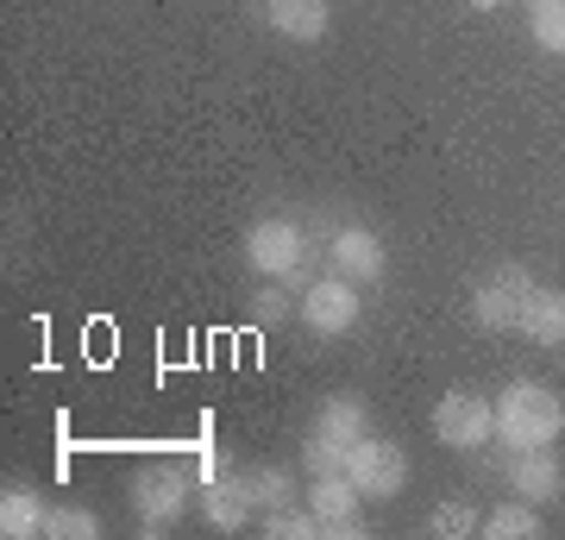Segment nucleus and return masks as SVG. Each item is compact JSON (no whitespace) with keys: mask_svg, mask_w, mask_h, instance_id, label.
Here are the masks:
<instances>
[{"mask_svg":"<svg viewBox=\"0 0 565 540\" xmlns=\"http://www.w3.org/2000/svg\"><path fill=\"white\" fill-rule=\"evenodd\" d=\"M565 434V402L546 390V383H509L497 396V441L509 453H534V446H553Z\"/></svg>","mask_w":565,"mask_h":540,"instance_id":"obj_1","label":"nucleus"},{"mask_svg":"<svg viewBox=\"0 0 565 540\" xmlns=\"http://www.w3.org/2000/svg\"><path fill=\"white\" fill-rule=\"evenodd\" d=\"M371 434V409H364V396H327L321 415H315V427H308V446H302V465L308 478H333V472H345V459H352V446Z\"/></svg>","mask_w":565,"mask_h":540,"instance_id":"obj_2","label":"nucleus"},{"mask_svg":"<svg viewBox=\"0 0 565 540\" xmlns=\"http://www.w3.org/2000/svg\"><path fill=\"white\" fill-rule=\"evenodd\" d=\"M245 264H252L258 277H270V283H296V289H302L308 283V233L296 221L270 214V221H258L252 233H245Z\"/></svg>","mask_w":565,"mask_h":540,"instance_id":"obj_3","label":"nucleus"},{"mask_svg":"<svg viewBox=\"0 0 565 540\" xmlns=\"http://www.w3.org/2000/svg\"><path fill=\"white\" fill-rule=\"evenodd\" d=\"M189 502H195V472H189V465L158 459V465H139V472H132V509H139L145 534L170 528Z\"/></svg>","mask_w":565,"mask_h":540,"instance_id":"obj_4","label":"nucleus"},{"mask_svg":"<svg viewBox=\"0 0 565 540\" xmlns=\"http://www.w3.org/2000/svg\"><path fill=\"white\" fill-rule=\"evenodd\" d=\"M434 441L452 453H478L484 441H497V402H484L478 390H446L434 402Z\"/></svg>","mask_w":565,"mask_h":540,"instance_id":"obj_5","label":"nucleus"},{"mask_svg":"<svg viewBox=\"0 0 565 540\" xmlns=\"http://www.w3.org/2000/svg\"><path fill=\"white\" fill-rule=\"evenodd\" d=\"M302 327L315 333V340H340V333H352L364 315V301H359V283H345V277H327V283H308L302 289Z\"/></svg>","mask_w":565,"mask_h":540,"instance_id":"obj_6","label":"nucleus"},{"mask_svg":"<svg viewBox=\"0 0 565 540\" xmlns=\"http://www.w3.org/2000/svg\"><path fill=\"white\" fill-rule=\"evenodd\" d=\"M527 289H534V277H527L522 264H503V271H490V277L471 289V320H478L484 333H509V327H515V315H522Z\"/></svg>","mask_w":565,"mask_h":540,"instance_id":"obj_7","label":"nucleus"},{"mask_svg":"<svg viewBox=\"0 0 565 540\" xmlns=\"http://www.w3.org/2000/svg\"><path fill=\"white\" fill-rule=\"evenodd\" d=\"M345 478L359 484L364 497H396L408 484V459H403V446L396 441H377V434H364L359 446H352V459H345Z\"/></svg>","mask_w":565,"mask_h":540,"instance_id":"obj_8","label":"nucleus"},{"mask_svg":"<svg viewBox=\"0 0 565 540\" xmlns=\"http://www.w3.org/2000/svg\"><path fill=\"white\" fill-rule=\"evenodd\" d=\"M327 264H333V277H345V283H377L390 258H384V240H377V233H364V226H340Z\"/></svg>","mask_w":565,"mask_h":540,"instance_id":"obj_9","label":"nucleus"},{"mask_svg":"<svg viewBox=\"0 0 565 540\" xmlns=\"http://www.w3.org/2000/svg\"><path fill=\"white\" fill-rule=\"evenodd\" d=\"M202 516L207 528H221V534H239L245 521H252V497H245V472H207L202 484Z\"/></svg>","mask_w":565,"mask_h":540,"instance_id":"obj_10","label":"nucleus"},{"mask_svg":"<svg viewBox=\"0 0 565 540\" xmlns=\"http://www.w3.org/2000/svg\"><path fill=\"white\" fill-rule=\"evenodd\" d=\"M515 333L534 346H565V289H527L522 315H515Z\"/></svg>","mask_w":565,"mask_h":540,"instance_id":"obj_11","label":"nucleus"},{"mask_svg":"<svg viewBox=\"0 0 565 540\" xmlns=\"http://www.w3.org/2000/svg\"><path fill=\"white\" fill-rule=\"evenodd\" d=\"M509 484H515L522 502H553L565 490V465L553 459L546 446H534V453H522V459L509 465Z\"/></svg>","mask_w":565,"mask_h":540,"instance_id":"obj_12","label":"nucleus"},{"mask_svg":"<svg viewBox=\"0 0 565 540\" xmlns=\"http://www.w3.org/2000/svg\"><path fill=\"white\" fill-rule=\"evenodd\" d=\"M264 20L289 44H315V39H327V0H270Z\"/></svg>","mask_w":565,"mask_h":540,"instance_id":"obj_13","label":"nucleus"},{"mask_svg":"<svg viewBox=\"0 0 565 540\" xmlns=\"http://www.w3.org/2000/svg\"><path fill=\"white\" fill-rule=\"evenodd\" d=\"M308 509H315V516H321V528L327 521H345V516H359V502H364V490L352 478H345V472H333V478H315L308 484Z\"/></svg>","mask_w":565,"mask_h":540,"instance_id":"obj_14","label":"nucleus"},{"mask_svg":"<svg viewBox=\"0 0 565 540\" xmlns=\"http://www.w3.org/2000/svg\"><path fill=\"white\" fill-rule=\"evenodd\" d=\"M245 497H252V509H264V516H270V509H289V502H296V478H289L282 465H252V472H245Z\"/></svg>","mask_w":565,"mask_h":540,"instance_id":"obj_15","label":"nucleus"},{"mask_svg":"<svg viewBox=\"0 0 565 540\" xmlns=\"http://www.w3.org/2000/svg\"><path fill=\"white\" fill-rule=\"evenodd\" d=\"M44 516H51V509H44L32 490H7V497H0V534H7V540L44 534Z\"/></svg>","mask_w":565,"mask_h":540,"instance_id":"obj_16","label":"nucleus"},{"mask_svg":"<svg viewBox=\"0 0 565 540\" xmlns=\"http://www.w3.org/2000/svg\"><path fill=\"white\" fill-rule=\"evenodd\" d=\"M484 534L490 540H541L546 534V521L534 516V502H503V509H490V521H484Z\"/></svg>","mask_w":565,"mask_h":540,"instance_id":"obj_17","label":"nucleus"},{"mask_svg":"<svg viewBox=\"0 0 565 540\" xmlns=\"http://www.w3.org/2000/svg\"><path fill=\"white\" fill-rule=\"evenodd\" d=\"M478 528H484V521H478V509H471V502H459V497L434 502V516H427V534H434V540H471Z\"/></svg>","mask_w":565,"mask_h":540,"instance_id":"obj_18","label":"nucleus"},{"mask_svg":"<svg viewBox=\"0 0 565 540\" xmlns=\"http://www.w3.org/2000/svg\"><path fill=\"white\" fill-rule=\"evenodd\" d=\"M527 32H534V44H541L546 57H565V0H534Z\"/></svg>","mask_w":565,"mask_h":540,"instance_id":"obj_19","label":"nucleus"},{"mask_svg":"<svg viewBox=\"0 0 565 540\" xmlns=\"http://www.w3.org/2000/svg\"><path fill=\"white\" fill-rule=\"evenodd\" d=\"M44 534H51V540H95V534H102V516H95V509H82V502H63V509L44 516Z\"/></svg>","mask_w":565,"mask_h":540,"instance_id":"obj_20","label":"nucleus"},{"mask_svg":"<svg viewBox=\"0 0 565 540\" xmlns=\"http://www.w3.org/2000/svg\"><path fill=\"white\" fill-rule=\"evenodd\" d=\"M264 534L270 540H315L321 534V516H315V509H296V502H289V509H270V516H264Z\"/></svg>","mask_w":565,"mask_h":540,"instance_id":"obj_21","label":"nucleus"},{"mask_svg":"<svg viewBox=\"0 0 565 540\" xmlns=\"http://www.w3.org/2000/svg\"><path fill=\"white\" fill-rule=\"evenodd\" d=\"M252 320H258V327H277V320H289V289H277V283L264 277V289L252 296Z\"/></svg>","mask_w":565,"mask_h":540,"instance_id":"obj_22","label":"nucleus"},{"mask_svg":"<svg viewBox=\"0 0 565 540\" xmlns=\"http://www.w3.org/2000/svg\"><path fill=\"white\" fill-rule=\"evenodd\" d=\"M321 534H327V540H359V534H364V521H359V516H345V521H327Z\"/></svg>","mask_w":565,"mask_h":540,"instance_id":"obj_23","label":"nucleus"},{"mask_svg":"<svg viewBox=\"0 0 565 540\" xmlns=\"http://www.w3.org/2000/svg\"><path fill=\"white\" fill-rule=\"evenodd\" d=\"M471 7H478V13H497V7H503V0H471Z\"/></svg>","mask_w":565,"mask_h":540,"instance_id":"obj_24","label":"nucleus"}]
</instances>
